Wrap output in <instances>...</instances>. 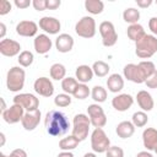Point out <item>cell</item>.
Returning <instances> with one entry per match:
<instances>
[{"instance_id":"8","label":"cell","mask_w":157,"mask_h":157,"mask_svg":"<svg viewBox=\"0 0 157 157\" xmlns=\"http://www.w3.org/2000/svg\"><path fill=\"white\" fill-rule=\"evenodd\" d=\"M87 114L91 120V125L94 128H103L107 124V115L98 103L90 104L87 108Z\"/></svg>"},{"instance_id":"28","label":"cell","mask_w":157,"mask_h":157,"mask_svg":"<svg viewBox=\"0 0 157 157\" xmlns=\"http://www.w3.org/2000/svg\"><path fill=\"white\" fill-rule=\"evenodd\" d=\"M49 74H50V77L53 78V80H64L65 78V75H66V69H65V66L63 65V64H60V63H55V64H53L52 66H50V69H49Z\"/></svg>"},{"instance_id":"48","label":"cell","mask_w":157,"mask_h":157,"mask_svg":"<svg viewBox=\"0 0 157 157\" xmlns=\"http://www.w3.org/2000/svg\"><path fill=\"white\" fill-rule=\"evenodd\" d=\"M136 157H153L152 153H150L148 151H141L136 155Z\"/></svg>"},{"instance_id":"24","label":"cell","mask_w":157,"mask_h":157,"mask_svg":"<svg viewBox=\"0 0 157 157\" xmlns=\"http://www.w3.org/2000/svg\"><path fill=\"white\" fill-rule=\"evenodd\" d=\"M107 87L110 92L118 93L124 88V78L119 74H112L107 78Z\"/></svg>"},{"instance_id":"7","label":"cell","mask_w":157,"mask_h":157,"mask_svg":"<svg viewBox=\"0 0 157 157\" xmlns=\"http://www.w3.org/2000/svg\"><path fill=\"white\" fill-rule=\"evenodd\" d=\"M99 33L102 36V44L104 47H113L115 45L118 40V34L115 32V27L110 21H103L101 22L99 27Z\"/></svg>"},{"instance_id":"2","label":"cell","mask_w":157,"mask_h":157,"mask_svg":"<svg viewBox=\"0 0 157 157\" xmlns=\"http://www.w3.org/2000/svg\"><path fill=\"white\" fill-rule=\"evenodd\" d=\"M157 53V37L147 34L135 43V54L141 59H150Z\"/></svg>"},{"instance_id":"13","label":"cell","mask_w":157,"mask_h":157,"mask_svg":"<svg viewBox=\"0 0 157 157\" xmlns=\"http://www.w3.org/2000/svg\"><path fill=\"white\" fill-rule=\"evenodd\" d=\"M39 28L43 29L44 32L49 33V34H56L59 33L60 28H61V25H60V21L55 17H52V16H44L39 20V23H38Z\"/></svg>"},{"instance_id":"16","label":"cell","mask_w":157,"mask_h":157,"mask_svg":"<svg viewBox=\"0 0 157 157\" xmlns=\"http://www.w3.org/2000/svg\"><path fill=\"white\" fill-rule=\"evenodd\" d=\"M134 104V98L128 93H120L112 99V105L118 112H125Z\"/></svg>"},{"instance_id":"31","label":"cell","mask_w":157,"mask_h":157,"mask_svg":"<svg viewBox=\"0 0 157 157\" xmlns=\"http://www.w3.org/2000/svg\"><path fill=\"white\" fill-rule=\"evenodd\" d=\"M78 83H80V82L76 80V77H65V78L61 81V88H63L64 93L74 94V92H75V90L77 88Z\"/></svg>"},{"instance_id":"34","label":"cell","mask_w":157,"mask_h":157,"mask_svg":"<svg viewBox=\"0 0 157 157\" xmlns=\"http://www.w3.org/2000/svg\"><path fill=\"white\" fill-rule=\"evenodd\" d=\"M91 97L96 103H102L107 99V91L102 86H94L91 91Z\"/></svg>"},{"instance_id":"41","label":"cell","mask_w":157,"mask_h":157,"mask_svg":"<svg viewBox=\"0 0 157 157\" xmlns=\"http://www.w3.org/2000/svg\"><path fill=\"white\" fill-rule=\"evenodd\" d=\"M32 6L37 11H44V10H47V0H33Z\"/></svg>"},{"instance_id":"45","label":"cell","mask_w":157,"mask_h":157,"mask_svg":"<svg viewBox=\"0 0 157 157\" xmlns=\"http://www.w3.org/2000/svg\"><path fill=\"white\" fill-rule=\"evenodd\" d=\"M7 157H27V152L25 150H22V148H16Z\"/></svg>"},{"instance_id":"15","label":"cell","mask_w":157,"mask_h":157,"mask_svg":"<svg viewBox=\"0 0 157 157\" xmlns=\"http://www.w3.org/2000/svg\"><path fill=\"white\" fill-rule=\"evenodd\" d=\"M37 31H38V25L31 20L21 21L16 26V33L21 37H33L37 34Z\"/></svg>"},{"instance_id":"25","label":"cell","mask_w":157,"mask_h":157,"mask_svg":"<svg viewBox=\"0 0 157 157\" xmlns=\"http://www.w3.org/2000/svg\"><path fill=\"white\" fill-rule=\"evenodd\" d=\"M126 34H128V37H129L130 40H132V42L136 43V42H139L142 37L146 36V32H145V28H144L141 25L135 23V25H130V26L128 27Z\"/></svg>"},{"instance_id":"33","label":"cell","mask_w":157,"mask_h":157,"mask_svg":"<svg viewBox=\"0 0 157 157\" xmlns=\"http://www.w3.org/2000/svg\"><path fill=\"white\" fill-rule=\"evenodd\" d=\"M147 121H148V117H147L146 112L140 110V112H135L132 114L131 123L135 125V128H142L147 124Z\"/></svg>"},{"instance_id":"42","label":"cell","mask_w":157,"mask_h":157,"mask_svg":"<svg viewBox=\"0 0 157 157\" xmlns=\"http://www.w3.org/2000/svg\"><path fill=\"white\" fill-rule=\"evenodd\" d=\"M148 28L155 37H157V17H151L148 21Z\"/></svg>"},{"instance_id":"29","label":"cell","mask_w":157,"mask_h":157,"mask_svg":"<svg viewBox=\"0 0 157 157\" xmlns=\"http://www.w3.org/2000/svg\"><path fill=\"white\" fill-rule=\"evenodd\" d=\"M123 18H124V21L126 23L135 25L140 20V11L137 9H135V7H128L123 12Z\"/></svg>"},{"instance_id":"9","label":"cell","mask_w":157,"mask_h":157,"mask_svg":"<svg viewBox=\"0 0 157 157\" xmlns=\"http://www.w3.org/2000/svg\"><path fill=\"white\" fill-rule=\"evenodd\" d=\"M13 103L20 104L27 112H34L39 107V99L32 93H20L13 97Z\"/></svg>"},{"instance_id":"44","label":"cell","mask_w":157,"mask_h":157,"mask_svg":"<svg viewBox=\"0 0 157 157\" xmlns=\"http://www.w3.org/2000/svg\"><path fill=\"white\" fill-rule=\"evenodd\" d=\"M60 5V0H47V10H56Z\"/></svg>"},{"instance_id":"6","label":"cell","mask_w":157,"mask_h":157,"mask_svg":"<svg viewBox=\"0 0 157 157\" xmlns=\"http://www.w3.org/2000/svg\"><path fill=\"white\" fill-rule=\"evenodd\" d=\"M75 32L78 37L92 38L96 34V21L91 16H83L75 25Z\"/></svg>"},{"instance_id":"27","label":"cell","mask_w":157,"mask_h":157,"mask_svg":"<svg viewBox=\"0 0 157 157\" xmlns=\"http://www.w3.org/2000/svg\"><path fill=\"white\" fill-rule=\"evenodd\" d=\"M85 9L92 15H99L104 10V2L101 0H86Z\"/></svg>"},{"instance_id":"37","label":"cell","mask_w":157,"mask_h":157,"mask_svg":"<svg viewBox=\"0 0 157 157\" xmlns=\"http://www.w3.org/2000/svg\"><path fill=\"white\" fill-rule=\"evenodd\" d=\"M54 104L56 107H60V108H64V107L70 105L71 104V97H70V94H67V93H59L54 98Z\"/></svg>"},{"instance_id":"11","label":"cell","mask_w":157,"mask_h":157,"mask_svg":"<svg viewBox=\"0 0 157 157\" xmlns=\"http://www.w3.org/2000/svg\"><path fill=\"white\" fill-rule=\"evenodd\" d=\"M33 88L34 91L39 94V96H43V97H50L53 96L54 93V86H53V82L50 81V78L48 77H38L34 83H33Z\"/></svg>"},{"instance_id":"21","label":"cell","mask_w":157,"mask_h":157,"mask_svg":"<svg viewBox=\"0 0 157 157\" xmlns=\"http://www.w3.org/2000/svg\"><path fill=\"white\" fill-rule=\"evenodd\" d=\"M142 142L147 151L155 150V147L157 146V129L146 128L142 132Z\"/></svg>"},{"instance_id":"4","label":"cell","mask_w":157,"mask_h":157,"mask_svg":"<svg viewBox=\"0 0 157 157\" xmlns=\"http://www.w3.org/2000/svg\"><path fill=\"white\" fill-rule=\"evenodd\" d=\"M90 125H91V120H90L88 115L82 114V113L76 114L74 117V120H72V132H71V135L77 137L80 141L86 140V137L88 136Z\"/></svg>"},{"instance_id":"49","label":"cell","mask_w":157,"mask_h":157,"mask_svg":"<svg viewBox=\"0 0 157 157\" xmlns=\"http://www.w3.org/2000/svg\"><path fill=\"white\" fill-rule=\"evenodd\" d=\"M58 157H74V155L70 151H63V152H60L58 155Z\"/></svg>"},{"instance_id":"54","label":"cell","mask_w":157,"mask_h":157,"mask_svg":"<svg viewBox=\"0 0 157 157\" xmlns=\"http://www.w3.org/2000/svg\"><path fill=\"white\" fill-rule=\"evenodd\" d=\"M153 151H155V152H156V153H157V146H156V147H155V150H153Z\"/></svg>"},{"instance_id":"14","label":"cell","mask_w":157,"mask_h":157,"mask_svg":"<svg viewBox=\"0 0 157 157\" xmlns=\"http://www.w3.org/2000/svg\"><path fill=\"white\" fill-rule=\"evenodd\" d=\"M21 52V45L18 42L10 39V38H5L0 42V53L4 56H15V55H20Z\"/></svg>"},{"instance_id":"20","label":"cell","mask_w":157,"mask_h":157,"mask_svg":"<svg viewBox=\"0 0 157 157\" xmlns=\"http://www.w3.org/2000/svg\"><path fill=\"white\" fill-rule=\"evenodd\" d=\"M136 101H137V104L139 107L144 110V112H150L153 109V105H155V102H153V98L152 96L142 90V91H139L137 94H136Z\"/></svg>"},{"instance_id":"38","label":"cell","mask_w":157,"mask_h":157,"mask_svg":"<svg viewBox=\"0 0 157 157\" xmlns=\"http://www.w3.org/2000/svg\"><path fill=\"white\" fill-rule=\"evenodd\" d=\"M105 156L107 157H124V151L119 146H110L105 151Z\"/></svg>"},{"instance_id":"1","label":"cell","mask_w":157,"mask_h":157,"mask_svg":"<svg viewBox=\"0 0 157 157\" xmlns=\"http://www.w3.org/2000/svg\"><path fill=\"white\" fill-rule=\"evenodd\" d=\"M45 130L52 136H61L67 132L70 123L66 115L59 110H49L44 119Z\"/></svg>"},{"instance_id":"55","label":"cell","mask_w":157,"mask_h":157,"mask_svg":"<svg viewBox=\"0 0 157 157\" xmlns=\"http://www.w3.org/2000/svg\"><path fill=\"white\" fill-rule=\"evenodd\" d=\"M156 5H157V0H156Z\"/></svg>"},{"instance_id":"23","label":"cell","mask_w":157,"mask_h":157,"mask_svg":"<svg viewBox=\"0 0 157 157\" xmlns=\"http://www.w3.org/2000/svg\"><path fill=\"white\" fill-rule=\"evenodd\" d=\"M115 132L119 137L121 139H129L134 135L135 132V125L131 123V121H128V120H124V121H120L118 125H117V129H115Z\"/></svg>"},{"instance_id":"47","label":"cell","mask_w":157,"mask_h":157,"mask_svg":"<svg viewBox=\"0 0 157 157\" xmlns=\"http://www.w3.org/2000/svg\"><path fill=\"white\" fill-rule=\"evenodd\" d=\"M5 33H6V26H5L4 22H0V38H1V40L5 39L4 38L5 37Z\"/></svg>"},{"instance_id":"12","label":"cell","mask_w":157,"mask_h":157,"mask_svg":"<svg viewBox=\"0 0 157 157\" xmlns=\"http://www.w3.org/2000/svg\"><path fill=\"white\" fill-rule=\"evenodd\" d=\"M123 74L124 77L128 81H131L134 83H145V78L144 75L139 67L137 64H128L124 66L123 69Z\"/></svg>"},{"instance_id":"3","label":"cell","mask_w":157,"mask_h":157,"mask_svg":"<svg viewBox=\"0 0 157 157\" xmlns=\"http://www.w3.org/2000/svg\"><path fill=\"white\" fill-rule=\"evenodd\" d=\"M26 72L20 66H12L6 75V87L11 92H18L25 86Z\"/></svg>"},{"instance_id":"43","label":"cell","mask_w":157,"mask_h":157,"mask_svg":"<svg viewBox=\"0 0 157 157\" xmlns=\"http://www.w3.org/2000/svg\"><path fill=\"white\" fill-rule=\"evenodd\" d=\"M13 4L18 9H27V7H29L32 5V1L31 0H15Z\"/></svg>"},{"instance_id":"17","label":"cell","mask_w":157,"mask_h":157,"mask_svg":"<svg viewBox=\"0 0 157 157\" xmlns=\"http://www.w3.org/2000/svg\"><path fill=\"white\" fill-rule=\"evenodd\" d=\"M39 121H40V110L37 109L34 112H26L21 120V124L25 130L32 131L38 126Z\"/></svg>"},{"instance_id":"10","label":"cell","mask_w":157,"mask_h":157,"mask_svg":"<svg viewBox=\"0 0 157 157\" xmlns=\"http://www.w3.org/2000/svg\"><path fill=\"white\" fill-rule=\"evenodd\" d=\"M23 115H25V109H23V107L20 105V104H15V103H13L11 107H9L5 112L1 113L2 119H4L7 124H16V123L21 121L22 118H23Z\"/></svg>"},{"instance_id":"39","label":"cell","mask_w":157,"mask_h":157,"mask_svg":"<svg viewBox=\"0 0 157 157\" xmlns=\"http://www.w3.org/2000/svg\"><path fill=\"white\" fill-rule=\"evenodd\" d=\"M11 2L7 0H1L0 1V16H4L11 11Z\"/></svg>"},{"instance_id":"52","label":"cell","mask_w":157,"mask_h":157,"mask_svg":"<svg viewBox=\"0 0 157 157\" xmlns=\"http://www.w3.org/2000/svg\"><path fill=\"white\" fill-rule=\"evenodd\" d=\"M0 137H1V146H4V144H5V134L1 132L0 134Z\"/></svg>"},{"instance_id":"22","label":"cell","mask_w":157,"mask_h":157,"mask_svg":"<svg viewBox=\"0 0 157 157\" xmlns=\"http://www.w3.org/2000/svg\"><path fill=\"white\" fill-rule=\"evenodd\" d=\"M75 75H76V80L80 82V83H87L90 82L92 78H93V70L91 66L88 65H80L76 67V71H75Z\"/></svg>"},{"instance_id":"53","label":"cell","mask_w":157,"mask_h":157,"mask_svg":"<svg viewBox=\"0 0 157 157\" xmlns=\"http://www.w3.org/2000/svg\"><path fill=\"white\" fill-rule=\"evenodd\" d=\"M0 157H7V156H6L5 153H2V152H1V153H0Z\"/></svg>"},{"instance_id":"46","label":"cell","mask_w":157,"mask_h":157,"mask_svg":"<svg viewBox=\"0 0 157 157\" xmlns=\"http://www.w3.org/2000/svg\"><path fill=\"white\" fill-rule=\"evenodd\" d=\"M152 0H136V4H137V6L139 7H141V9H146V7H148V6H151L152 5Z\"/></svg>"},{"instance_id":"26","label":"cell","mask_w":157,"mask_h":157,"mask_svg":"<svg viewBox=\"0 0 157 157\" xmlns=\"http://www.w3.org/2000/svg\"><path fill=\"white\" fill-rule=\"evenodd\" d=\"M80 142L81 141L77 137H75L74 135H69L66 137H63L59 141V148L63 151H71V150L76 148Z\"/></svg>"},{"instance_id":"51","label":"cell","mask_w":157,"mask_h":157,"mask_svg":"<svg viewBox=\"0 0 157 157\" xmlns=\"http://www.w3.org/2000/svg\"><path fill=\"white\" fill-rule=\"evenodd\" d=\"M83 157H97V156H96L94 152H87V153H85Z\"/></svg>"},{"instance_id":"5","label":"cell","mask_w":157,"mask_h":157,"mask_svg":"<svg viewBox=\"0 0 157 157\" xmlns=\"http://www.w3.org/2000/svg\"><path fill=\"white\" fill-rule=\"evenodd\" d=\"M91 147L93 152L103 153L110 147V140L102 128H94L91 134Z\"/></svg>"},{"instance_id":"30","label":"cell","mask_w":157,"mask_h":157,"mask_svg":"<svg viewBox=\"0 0 157 157\" xmlns=\"http://www.w3.org/2000/svg\"><path fill=\"white\" fill-rule=\"evenodd\" d=\"M92 70H93V74H94L96 76H98V77H104V76L108 75L110 67H109V65H108L105 61L98 60V61H94V63H93Z\"/></svg>"},{"instance_id":"40","label":"cell","mask_w":157,"mask_h":157,"mask_svg":"<svg viewBox=\"0 0 157 157\" xmlns=\"http://www.w3.org/2000/svg\"><path fill=\"white\" fill-rule=\"evenodd\" d=\"M145 85H146L148 88H157V70L155 71L153 75H151V76L145 81Z\"/></svg>"},{"instance_id":"35","label":"cell","mask_w":157,"mask_h":157,"mask_svg":"<svg viewBox=\"0 0 157 157\" xmlns=\"http://www.w3.org/2000/svg\"><path fill=\"white\" fill-rule=\"evenodd\" d=\"M33 59H34V56H33V53H32V52H29V50H23V52L20 53L17 60H18V64H20L21 66L28 67V66L32 65Z\"/></svg>"},{"instance_id":"36","label":"cell","mask_w":157,"mask_h":157,"mask_svg":"<svg viewBox=\"0 0 157 157\" xmlns=\"http://www.w3.org/2000/svg\"><path fill=\"white\" fill-rule=\"evenodd\" d=\"M90 94H91V91H90L88 86L86 83H78V86L75 90V92H74L72 96L75 98H77V99H86Z\"/></svg>"},{"instance_id":"32","label":"cell","mask_w":157,"mask_h":157,"mask_svg":"<svg viewBox=\"0 0 157 157\" xmlns=\"http://www.w3.org/2000/svg\"><path fill=\"white\" fill-rule=\"evenodd\" d=\"M137 65H139V67H140V70H141V72H142V75H144L145 81H146L151 75H153L155 71L157 70L156 66H155V64H153L152 61H150V60H142V61H140Z\"/></svg>"},{"instance_id":"19","label":"cell","mask_w":157,"mask_h":157,"mask_svg":"<svg viewBox=\"0 0 157 157\" xmlns=\"http://www.w3.org/2000/svg\"><path fill=\"white\" fill-rule=\"evenodd\" d=\"M55 47L59 53H69L74 47V38L67 33H61L55 39Z\"/></svg>"},{"instance_id":"50","label":"cell","mask_w":157,"mask_h":157,"mask_svg":"<svg viewBox=\"0 0 157 157\" xmlns=\"http://www.w3.org/2000/svg\"><path fill=\"white\" fill-rule=\"evenodd\" d=\"M7 108H6V104H5V101H4V98H1V113L2 112H5Z\"/></svg>"},{"instance_id":"18","label":"cell","mask_w":157,"mask_h":157,"mask_svg":"<svg viewBox=\"0 0 157 157\" xmlns=\"http://www.w3.org/2000/svg\"><path fill=\"white\" fill-rule=\"evenodd\" d=\"M33 45H34V49L38 54H47L50 49H52V39L47 36V34H38L34 38V42H33Z\"/></svg>"}]
</instances>
